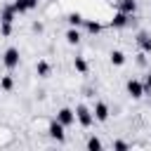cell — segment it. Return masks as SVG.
<instances>
[{
  "label": "cell",
  "instance_id": "21",
  "mask_svg": "<svg viewBox=\"0 0 151 151\" xmlns=\"http://www.w3.org/2000/svg\"><path fill=\"white\" fill-rule=\"evenodd\" d=\"M113 149H116V151H125V149H130V144H127V142H120V139H118V142H113Z\"/></svg>",
  "mask_w": 151,
  "mask_h": 151
},
{
  "label": "cell",
  "instance_id": "9",
  "mask_svg": "<svg viewBox=\"0 0 151 151\" xmlns=\"http://www.w3.org/2000/svg\"><path fill=\"white\" fill-rule=\"evenodd\" d=\"M35 5H38V0H14V5H12V7H14V9L19 12V14H24V12L33 9Z\"/></svg>",
  "mask_w": 151,
  "mask_h": 151
},
{
  "label": "cell",
  "instance_id": "19",
  "mask_svg": "<svg viewBox=\"0 0 151 151\" xmlns=\"http://www.w3.org/2000/svg\"><path fill=\"white\" fill-rule=\"evenodd\" d=\"M87 149H90V151H99V149H101V139H99V137H90V139H87Z\"/></svg>",
  "mask_w": 151,
  "mask_h": 151
},
{
  "label": "cell",
  "instance_id": "10",
  "mask_svg": "<svg viewBox=\"0 0 151 151\" xmlns=\"http://www.w3.org/2000/svg\"><path fill=\"white\" fill-rule=\"evenodd\" d=\"M14 14H17V9H14L12 5H7V7H2V12H0V21H2V24H12V21H14Z\"/></svg>",
  "mask_w": 151,
  "mask_h": 151
},
{
  "label": "cell",
  "instance_id": "16",
  "mask_svg": "<svg viewBox=\"0 0 151 151\" xmlns=\"http://www.w3.org/2000/svg\"><path fill=\"white\" fill-rule=\"evenodd\" d=\"M73 66H76V71H78V73H83V76L87 73V61H85L83 57H76V61H73Z\"/></svg>",
  "mask_w": 151,
  "mask_h": 151
},
{
  "label": "cell",
  "instance_id": "23",
  "mask_svg": "<svg viewBox=\"0 0 151 151\" xmlns=\"http://www.w3.org/2000/svg\"><path fill=\"white\" fill-rule=\"evenodd\" d=\"M137 64H139V66H144V64H146V57H144V52L137 57Z\"/></svg>",
  "mask_w": 151,
  "mask_h": 151
},
{
  "label": "cell",
  "instance_id": "4",
  "mask_svg": "<svg viewBox=\"0 0 151 151\" xmlns=\"http://www.w3.org/2000/svg\"><path fill=\"white\" fill-rule=\"evenodd\" d=\"M57 120H59L64 127H68V125H73V123H76V111L64 106V109H59V113H57Z\"/></svg>",
  "mask_w": 151,
  "mask_h": 151
},
{
  "label": "cell",
  "instance_id": "3",
  "mask_svg": "<svg viewBox=\"0 0 151 151\" xmlns=\"http://www.w3.org/2000/svg\"><path fill=\"white\" fill-rule=\"evenodd\" d=\"M2 64H5L9 71L17 68V66H19V50H17V47H9V50L2 54Z\"/></svg>",
  "mask_w": 151,
  "mask_h": 151
},
{
  "label": "cell",
  "instance_id": "18",
  "mask_svg": "<svg viewBox=\"0 0 151 151\" xmlns=\"http://www.w3.org/2000/svg\"><path fill=\"white\" fill-rule=\"evenodd\" d=\"M83 21H85V19H83L78 12H71V14H68V24H71V26H76V28H78Z\"/></svg>",
  "mask_w": 151,
  "mask_h": 151
},
{
  "label": "cell",
  "instance_id": "20",
  "mask_svg": "<svg viewBox=\"0 0 151 151\" xmlns=\"http://www.w3.org/2000/svg\"><path fill=\"white\" fill-rule=\"evenodd\" d=\"M0 35H2V38H9V35H12V24H2V21H0Z\"/></svg>",
  "mask_w": 151,
  "mask_h": 151
},
{
  "label": "cell",
  "instance_id": "5",
  "mask_svg": "<svg viewBox=\"0 0 151 151\" xmlns=\"http://www.w3.org/2000/svg\"><path fill=\"white\" fill-rule=\"evenodd\" d=\"M92 116H94V120L104 123V120H109L111 111H109V106H106L104 101H97V104H94V111H92Z\"/></svg>",
  "mask_w": 151,
  "mask_h": 151
},
{
  "label": "cell",
  "instance_id": "11",
  "mask_svg": "<svg viewBox=\"0 0 151 151\" xmlns=\"http://www.w3.org/2000/svg\"><path fill=\"white\" fill-rule=\"evenodd\" d=\"M80 38H83V33H80L76 26H71V28L66 31V42H68V45H78V42H80Z\"/></svg>",
  "mask_w": 151,
  "mask_h": 151
},
{
  "label": "cell",
  "instance_id": "6",
  "mask_svg": "<svg viewBox=\"0 0 151 151\" xmlns=\"http://www.w3.org/2000/svg\"><path fill=\"white\" fill-rule=\"evenodd\" d=\"M130 17H132V14H125V12L118 9V12L113 14V19H111V26H113V28H125V26H130Z\"/></svg>",
  "mask_w": 151,
  "mask_h": 151
},
{
  "label": "cell",
  "instance_id": "15",
  "mask_svg": "<svg viewBox=\"0 0 151 151\" xmlns=\"http://www.w3.org/2000/svg\"><path fill=\"white\" fill-rule=\"evenodd\" d=\"M109 59H111V64H113V66H123V64H125V52L113 50V52L109 54Z\"/></svg>",
  "mask_w": 151,
  "mask_h": 151
},
{
  "label": "cell",
  "instance_id": "13",
  "mask_svg": "<svg viewBox=\"0 0 151 151\" xmlns=\"http://www.w3.org/2000/svg\"><path fill=\"white\" fill-rule=\"evenodd\" d=\"M118 9L125 12V14H134V9H137V0H120V2H118Z\"/></svg>",
  "mask_w": 151,
  "mask_h": 151
},
{
  "label": "cell",
  "instance_id": "24",
  "mask_svg": "<svg viewBox=\"0 0 151 151\" xmlns=\"http://www.w3.org/2000/svg\"><path fill=\"white\" fill-rule=\"evenodd\" d=\"M33 31H35V33H40V31H42V24H40V21H35V24H33Z\"/></svg>",
  "mask_w": 151,
  "mask_h": 151
},
{
  "label": "cell",
  "instance_id": "2",
  "mask_svg": "<svg viewBox=\"0 0 151 151\" xmlns=\"http://www.w3.org/2000/svg\"><path fill=\"white\" fill-rule=\"evenodd\" d=\"M125 87H127V94H130L132 99H142V97H144V92H146V90H144V83H142V80H137V78H130Z\"/></svg>",
  "mask_w": 151,
  "mask_h": 151
},
{
  "label": "cell",
  "instance_id": "14",
  "mask_svg": "<svg viewBox=\"0 0 151 151\" xmlns=\"http://www.w3.org/2000/svg\"><path fill=\"white\" fill-rule=\"evenodd\" d=\"M83 24H85V31H87V33H92V35L101 33V24H99V21H94V19H85Z\"/></svg>",
  "mask_w": 151,
  "mask_h": 151
},
{
  "label": "cell",
  "instance_id": "7",
  "mask_svg": "<svg viewBox=\"0 0 151 151\" xmlns=\"http://www.w3.org/2000/svg\"><path fill=\"white\" fill-rule=\"evenodd\" d=\"M47 132H50V137L57 139V142H64V137H66V134H64V125H61L59 120H52L50 127H47Z\"/></svg>",
  "mask_w": 151,
  "mask_h": 151
},
{
  "label": "cell",
  "instance_id": "17",
  "mask_svg": "<svg viewBox=\"0 0 151 151\" xmlns=\"http://www.w3.org/2000/svg\"><path fill=\"white\" fill-rule=\"evenodd\" d=\"M0 87H2L5 92H9V90L14 87V78H12V76H2V78H0Z\"/></svg>",
  "mask_w": 151,
  "mask_h": 151
},
{
  "label": "cell",
  "instance_id": "22",
  "mask_svg": "<svg viewBox=\"0 0 151 151\" xmlns=\"http://www.w3.org/2000/svg\"><path fill=\"white\" fill-rule=\"evenodd\" d=\"M144 90L146 92H151V71L146 73V78H144Z\"/></svg>",
  "mask_w": 151,
  "mask_h": 151
},
{
  "label": "cell",
  "instance_id": "1",
  "mask_svg": "<svg viewBox=\"0 0 151 151\" xmlns=\"http://www.w3.org/2000/svg\"><path fill=\"white\" fill-rule=\"evenodd\" d=\"M76 120H78L83 127H90V125L94 123V116H92V111H90L85 104H78V106H76Z\"/></svg>",
  "mask_w": 151,
  "mask_h": 151
},
{
  "label": "cell",
  "instance_id": "8",
  "mask_svg": "<svg viewBox=\"0 0 151 151\" xmlns=\"http://www.w3.org/2000/svg\"><path fill=\"white\" fill-rule=\"evenodd\" d=\"M137 45H139V50L144 54H151V35L146 31H139L137 33Z\"/></svg>",
  "mask_w": 151,
  "mask_h": 151
},
{
  "label": "cell",
  "instance_id": "12",
  "mask_svg": "<svg viewBox=\"0 0 151 151\" xmlns=\"http://www.w3.org/2000/svg\"><path fill=\"white\" fill-rule=\"evenodd\" d=\"M35 73L40 76V78H50V73H52V66H50V61H38L35 64Z\"/></svg>",
  "mask_w": 151,
  "mask_h": 151
}]
</instances>
